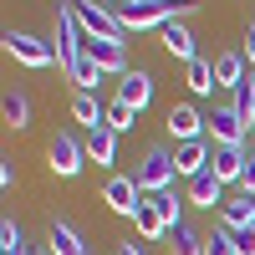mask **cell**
<instances>
[{
    "instance_id": "cell-16",
    "label": "cell",
    "mask_w": 255,
    "mask_h": 255,
    "mask_svg": "<svg viewBox=\"0 0 255 255\" xmlns=\"http://www.w3.org/2000/svg\"><path fill=\"white\" fill-rule=\"evenodd\" d=\"M220 225L235 230V235L250 230V225H255V199H250V194H230V199L220 204Z\"/></svg>"
},
{
    "instance_id": "cell-8",
    "label": "cell",
    "mask_w": 255,
    "mask_h": 255,
    "mask_svg": "<svg viewBox=\"0 0 255 255\" xmlns=\"http://www.w3.org/2000/svg\"><path fill=\"white\" fill-rule=\"evenodd\" d=\"M102 199H108V209H113V215H123V220H133L138 215V209H143V189L133 184V179H128V174H113L108 184H102Z\"/></svg>"
},
{
    "instance_id": "cell-6",
    "label": "cell",
    "mask_w": 255,
    "mask_h": 255,
    "mask_svg": "<svg viewBox=\"0 0 255 255\" xmlns=\"http://www.w3.org/2000/svg\"><path fill=\"white\" fill-rule=\"evenodd\" d=\"M245 138H250V123L240 118V108H235V102H215V113H209V143L245 148Z\"/></svg>"
},
{
    "instance_id": "cell-13",
    "label": "cell",
    "mask_w": 255,
    "mask_h": 255,
    "mask_svg": "<svg viewBox=\"0 0 255 255\" xmlns=\"http://www.w3.org/2000/svg\"><path fill=\"white\" fill-rule=\"evenodd\" d=\"M118 102H128V108H133V113H143L148 102H153V77L133 67V72H128V77L118 82Z\"/></svg>"
},
{
    "instance_id": "cell-24",
    "label": "cell",
    "mask_w": 255,
    "mask_h": 255,
    "mask_svg": "<svg viewBox=\"0 0 255 255\" xmlns=\"http://www.w3.org/2000/svg\"><path fill=\"white\" fill-rule=\"evenodd\" d=\"M0 113H5L10 128H26L31 123V97L26 92H5V108H0Z\"/></svg>"
},
{
    "instance_id": "cell-35",
    "label": "cell",
    "mask_w": 255,
    "mask_h": 255,
    "mask_svg": "<svg viewBox=\"0 0 255 255\" xmlns=\"http://www.w3.org/2000/svg\"><path fill=\"white\" fill-rule=\"evenodd\" d=\"M46 255H51V250H46Z\"/></svg>"
},
{
    "instance_id": "cell-21",
    "label": "cell",
    "mask_w": 255,
    "mask_h": 255,
    "mask_svg": "<svg viewBox=\"0 0 255 255\" xmlns=\"http://www.w3.org/2000/svg\"><path fill=\"white\" fill-rule=\"evenodd\" d=\"M215 87H220V82H215V61L194 56V61H189V92H194V97H209Z\"/></svg>"
},
{
    "instance_id": "cell-31",
    "label": "cell",
    "mask_w": 255,
    "mask_h": 255,
    "mask_svg": "<svg viewBox=\"0 0 255 255\" xmlns=\"http://www.w3.org/2000/svg\"><path fill=\"white\" fill-rule=\"evenodd\" d=\"M245 61H250V67H255V26L245 31Z\"/></svg>"
},
{
    "instance_id": "cell-2",
    "label": "cell",
    "mask_w": 255,
    "mask_h": 255,
    "mask_svg": "<svg viewBox=\"0 0 255 255\" xmlns=\"http://www.w3.org/2000/svg\"><path fill=\"white\" fill-rule=\"evenodd\" d=\"M72 10H77L82 36H87V41H123L128 36L123 20H118V10L108 5V0H72Z\"/></svg>"
},
{
    "instance_id": "cell-30",
    "label": "cell",
    "mask_w": 255,
    "mask_h": 255,
    "mask_svg": "<svg viewBox=\"0 0 255 255\" xmlns=\"http://www.w3.org/2000/svg\"><path fill=\"white\" fill-rule=\"evenodd\" d=\"M235 245H240V255H255V225H250V230H240Z\"/></svg>"
},
{
    "instance_id": "cell-22",
    "label": "cell",
    "mask_w": 255,
    "mask_h": 255,
    "mask_svg": "<svg viewBox=\"0 0 255 255\" xmlns=\"http://www.w3.org/2000/svg\"><path fill=\"white\" fill-rule=\"evenodd\" d=\"M133 225H138V235H143V240H163V235H168V225H163V215L153 209V199H143V209L133 215Z\"/></svg>"
},
{
    "instance_id": "cell-15",
    "label": "cell",
    "mask_w": 255,
    "mask_h": 255,
    "mask_svg": "<svg viewBox=\"0 0 255 255\" xmlns=\"http://www.w3.org/2000/svg\"><path fill=\"white\" fill-rule=\"evenodd\" d=\"M46 245H51V255H87V240L77 235V225H72V220H51Z\"/></svg>"
},
{
    "instance_id": "cell-33",
    "label": "cell",
    "mask_w": 255,
    "mask_h": 255,
    "mask_svg": "<svg viewBox=\"0 0 255 255\" xmlns=\"http://www.w3.org/2000/svg\"><path fill=\"white\" fill-rule=\"evenodd\" d=\"M113 5H148V0H113Z\"/></svg>"
},
{
    "instance_id": "cell-20",
    "label": "cell",
    "mask_w": 255,
    "mask_h": 255,
    "mask_svg": "<svg viewBox=\"0 0 255 255\" xmlns=\"http://www.w3.org/2000/svg\"><path fill=\"white\" fill-rule=\"evenodd\" d=\"M168 250H174V255H204V235L184 220V225L168 230Z\"/></svg>"
},
{
    "instance_id": "cell-14",
    "label": "cell",
    "mask_w": 255,
    "mask_h": 255,
    "mask_svg": "<svg viewBox=\"0 0 255 255\" xmlns=\"http://www.w3.org/2000/svg\"><path fill=\"white\" fill-rule=\"evenodd\" d=\"M158 41H163V51H168V56H179V61H194V56H199L194 31H189L184 20H168V26L158 31Z\"/></svg>"
},
{
    "instance_id": "cell-12",
    "label": "cell",
    "mask_w": 255,
    "mask_h": 255,
    "mask_svg": "<svg viewBox=\"0 0 255 255\" xmlns=\"http://www.w3.org/2000/svg\"><path fill=\"white\" fill-rule=\"evenodd\" d=\"M87 56L108 77H128V41H87Z\"/></svg>"
},
{
    "instance_id": "cell-11",
    "label": "cell",
    "mask_w": 255,
    "mask_h": 255,
    "mask_svg": "<svg viewBox=\"0 0 255 255\" xmlns=\"http://www.w3.org/2000/svg\"><path fill=\"white\" fill-rule=\"evenodd\" d=\"M245 158H250V148H235V143H215V153H209V168L225 179V184H240L245 174Z\"/></svg>"
},
{
    "instance_id": "cell-27",
    "label": "cell",
    "mask_w": 255,
    "mask_h": 255,
    "mask_svg": "<svg viewBox=\"0 0 255 255\" xmlns=\"http://www.w3.org/2000/svg\"><path fill=\"white\" fill-rule=\"evenodd\" d=\"M235 108H240V118L255 128V77H245L240 87H235Z\"/></svg>"
},
{
    "instance_id": "cell-26",
    "label": "cell",
    "mask_w": 255,
    "mask_h": 255,
    "mask_svg": "<svg viewBox=\"0 0 255 255\" xmlns=\"http://www.w3.org/2000/svg\"><path fill=\"white\" fill-rule=\"evenodd\" d=\"M0 255H31V250H26V235H20V225H15V220L0 225Z\"/></svg>"
},
{
    "instance_id": "cell-25",
    "label": "cell",
    "mask_w": 255,
    "mask_h": 255,
    "mask_svg": "<svg viewBox=\"0 0 255 255\" xmlns=\"http://www.w3.org/2000/svg\"><path fill=\"white\" fill-rule=\"evenodd\" d=\"M204 255H240V245H235V230L215 225V235H204Z\"/></svg>"
},
{
    "instance_id": "cell-29",
    "label": "cell",
    "mask_w": 255,
    "mask_h": 255,
    "mask_svg": "<svg viewBox=\"0 0 255 255\" xmlns=\"http://www.w3.org/2000/svg\"><path fill=\"white\" fill-rule=\"evenodd\" d=\"M235 189L255 199V148H250V158H245V174H240V184H235Z\"/></svg>"
},
{
    "instance_id": "cell-5",
    "label": "cell",
    "mask_w": 255,
    "mask_h": 255,
    "mask_svg": "<svg viewBox=\"0 0 255 255\" xmlns=\"http://www.w3.org/2000/svg\"><path fill=\"white\" fill-rule=\"evenodd\" d=\"M5 51L20 61V67L41 72V67H51V61H56V41H41V36H31V31H5Z\"/></svg>"
},
{
    "instance_id": "cell-18",
    "label": "cell",
    "mask_w": 255,
    "mask_h": 255,
    "mask_svg": "<svg viewBox=\"0 0 255 255\" xmlns=\"http://www.w3.org/2000/svg\"><path fill=\"white\" fill-rule=\"evenodd\" d=\"M215 82L235 92L240 82H245V51H220V56H215Z\"/></svg>"
},
{
    "instance_id": "cell-34",
    "label": "cell",
    "mask_w": 255,
    "mask_h": 255,
    "mask_svg": "<svg viewBox=\"0 0 255 255\" xmlns=\"http://www.w3.org/2000/svg\"><path fill=\"white\" fill-rule=\"evenodd\" d=\"M179 5H194V0H179Z\"/></svg>"
},
{
    "instance_id": "cell-28",
    "label": "cell",
    "mask_w": 255,
    "mask_h": 255,
    "mask_svg": "<svg viewBox=\"0 0 255 255\" xmlns=\"http://www.w3.org/2000/svg\"><path fill=\"white\" fill-rule=\"evenodd\" d=\"M133 118H138V113L128 108V102H118V97L108 102V128H113V133H128V128H133Z\"/></svg>"
},
{
    "instance_id": "cell-4",
    "label": "cell",
    "mask_w": 255,
    "mask_h": 255,
    "mask_svg": "<svg viewBox=\"0 0 255 255\" xmlns=\"http://www.w3.org/2000/svg\"><path fill=\"white\" fill-rule=\"evenodd\" d=\"M46 163H51V174L77 179L82 163H87V143H82L77 133H51V143H46Z\"/></svg>"
},
{
    "instance_id": "cell-32",
    "label": "cell",
    "mask_w": 255,
    "mask_h": 255,
    "mask_svg": "<svg viewBox=\"0 0 255 255\" xmlns=\"http://www.w3.org/2000/svg\"><path fill=\"white\" fill-rule=\"evenodd\" d=\"M118 255H143V245H133V240H123V245H118Z\"/></svg>"
},
{
    "instance_id": "cell-7",
    "label": "cell",
    "mask_w": 255,
    "mask_h": 255,
    "mask_svg": "<svg viewBox=\"0 0 255 255\" xmlns=\"http://www.w3.org/2000/svg\"><path fill=\"white\" fill-rule=\"evenodd\" d=\"M163 123H168V133H174V143H194V138H209V118L194 108V102H174Z\"/></svg>"
},
{
    "instance_id": "cell-19",
    "label": "cell",
    "mask_w": 255,
    "mask_h": 255,
    "mask_svg": "<svg viewBox=\"0 0 255 255\" xmlns=\"http://www.w3.org/2000/svg\"><path fill=\"white\" fill-rule=\"evenodd\" d=\"M87 158L102 163V168L118 158V133H113V128H97V133H87Z\"/></svg>"
},
{
    "instance_id": "cell-10",
    "label": "cell",
    "mask_w": 255,
    "mask_h": 255,
    "mask_svg": "<svg viewBox=\"0 0 255 255\" xmlns=\"http://www.w3.org/2000/svg\"><path fill=\"white\" fill-rule=\"evenodd\" d=\"M209 153H215V143L209 138H194V143H174V163H179V179H194L209 168Z\"/></svg>"
},
{
    "instance_id": "cell-1",
    "label": "cell",
    "mask_w": 255,
    "mask_h": 255,
    "mask_svg": "<svg viewBox=\"0 0 255 255\" xmlns=\"http://www.w3.org/2000/svg\"><path fill=\"white\" fill-rule=\"evenodd\" d=\"M82 56H87L82 20H77V10H72V0H61V5H56V67L72 77V72L82 67Z\"/></svg>"
},
{
    "instance_id": "cell-23",
    "label": "cell",
    "mask_w": 255,
    "mask_h": 255,
    "mask_svg": "<svg viewBox=\"0 0 255 255\" xmlns=\"http://www.w3.org/2000/svg\"><path fill=\"white\" fill-rule=\"evenodd\" d=\"M153 199V209L163 215V225L174 230V225H184V199H179V189H163V194H148Z\"/></svg>"
},
{
    "instance_id": "cell-9",
    "label": "cell",
    "mask_w": 255,
    "mask_h": 255,
    "mask_svg": "<svg viewBox=\"0 0 255 255\" xmlns=\"http://www.w3.org/2000/svg\"><path fill=\"white\" fill-rule=\"evenodd\" d=\"M184 199H189V204H199V209H215V215H220V204H225L230 194H225V179L215 174V168H204V174L184 179Z\"/></svg>"
},
{
    "instance_id": "cell-17",
    "label": "cell",
    "mask_w": 255,
    "mask_h": 255,
    "mask_svg": "<svg viewBox=\"0 0 255 255\" xmlns=\"http://www.w3.org/2000/svg\"><path fill=\"white\" fill-rule=\"evenodd\" d=\"M72 118L87 128V133H97V128H108V108L97 102V92H77L72 97Z\"/></svg>"
},
{
    "instance_id": "cell-3",
    "label": "cell",
    "mask_w": 255,
    "mask_h": 255,
    "mask_svg": "<svg viewBox=\"0 0 255 255\" xmlns=\"http://www.w3.org/2000/svg\"><path fill=\"white\" fill-rule=\"evenodd\" d=\"M174 179H179V163H174L168 148H148L143 163L133 168V184L143 189V194H163V189H174Z\"/></svg>"
}]
</instances>
